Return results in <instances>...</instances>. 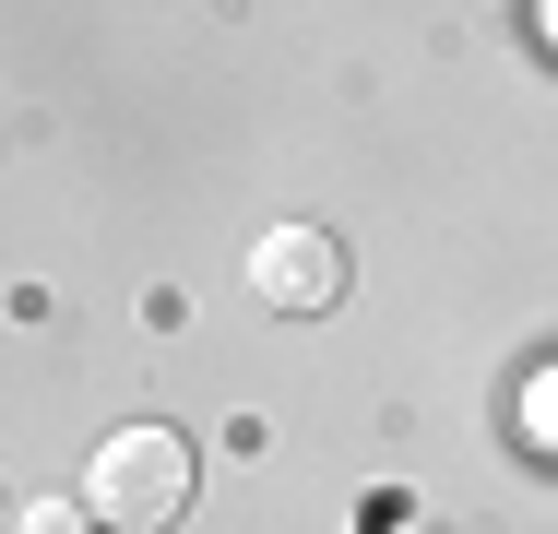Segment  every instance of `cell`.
<instances>
[{
  "instance_id": "obj_2",
  "label": "cell",
  "mask_w": 558,
  "mask_h": 534,
  "mask_svg": "<svg viewBox=\"0 0 558 534\" xmlns=\"http://www.w3.org/2000/svg\"><path fill=\"white\" fill-rule=\"evenodd\" d=\"M250 298H262V310H333L344 298V250L333 238H322V226H274V238H262V250H250Z\"/></svg>"
},
{
  "instance_id": "obj_3",
  "label": "cell",
  "mask_w": 558,
  "mask_h": 534,
  "mask_svg": "<svg viewBox=\"0 0 558 534\" xmlns=\"http://www.w3.org/2000/svg\"><path fill=\"white\" fill-rule=\"evenodd\" d=\"M24 534H84V511H72V499H36V511H24Z\"/></svg>"
},
{
  "instance_id": "obj_1",
  "label": "cell",
  "mask_w": 558,
  "mask_h": 534,
  "mask_svg": "<svg viewBox=\"0 0 558 534\" xmlns=\"http://www.w3.org/2000/svg\"><path fill=\"white\" fill-rule=\"evenodd\" d=\"M191 499H203V463H191L179 427H119V439H96V463H84V511L108 534H167Z\"/></svg>"
}]
</instances>
